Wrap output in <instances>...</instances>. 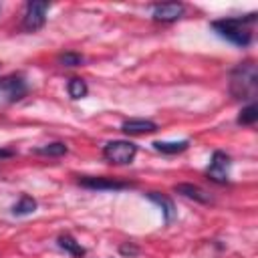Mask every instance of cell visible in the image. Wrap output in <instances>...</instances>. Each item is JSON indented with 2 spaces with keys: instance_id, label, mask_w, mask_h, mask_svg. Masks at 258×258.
<instances>
[{
  "instance_id": "1",
  "label": "cell",
  "mask_w": 258,
  "mask_h": 258,
  "mask_svg": "<svg viewBox=\"0 0 258 258\" xmlns=\"http://www.w3.org/2000/svg\"><path fill=\"white\" fill-rule=\"evenodd\" d=\"M256 12H250L246 16H230V18H218L212 20V30L224 38L226 42L238 46V48H246L252 42V24L256 22Z\"/></svg>"
},
{
  "instance_id": "2",
  "label": "cell",
  "mask_w": 258,
  "mask_h": 258,
  "mask_svg": "<svg viewBox=\"0 0 258 258\" xmlns=\"http://www.w3.org/2000/svg\"><path fill=\"white\" fill-rule=\"evenodd\" d=\"M258 93V69L254 60L236 64L230 73V95L238 101L254 103Z\"/></svg>"
},
{
  "instance_id": "3",
  "label": "cell",
  "mask_w": 258,
  "mask_h": 258,
  "mask_svg": "<svg viewBox=\"0 0 258 258\" xmlns=\"http://www.w3.org/2000/svg\"><path fill=\"white\" fill-rule=\"evenodd\" d=\"M137 145L127 139H113L103 145V157L113 165H127L135 159Z\"/></svg>"
},
{
  "instance_id": "4",
  "label": "cell",
  "mask_w": 258,
  "mask_h": 258,
  "mask_svg": "<svg viewBox=\"0 0 258 258\" xmlns=\"http://www.w3.org/2000/svg\"><path fill=\"white\" fill-rule=\"evenodd\" d=\"M77 183L85 189H97V191H121L137 185L135 181H125V179L107 177V175H81Z\"/></svg>"
},
{
  "instance_id": "5",
  "label": "cell",
  "mask_w": 258,
  "mask_h": 258,
  "mask_svg": "<svg viewBox=\"0 0 258 258\" xmlns=\"http://www.w3.org/2000/svg\"><path fill=\"white\" fill-rule=\"evenodd\" d=\"M50 4L42 2V0H28L26 8H24V16H22V28L26 32H36L46 24V12H48Z\"/></svg>"
},
{
  "instance_id": "6",
  "label": "cell",
  "mask_w": 258,
  "mask_h": 258,
  "mask_svg": "<svg viewBox=\"0 0 258 258\" xmlns=\"http://www.w3.org/2000/svg\"><path fill=\"white\" fill-rule=\"evenodd\" d=\"M0 93L6 97L8 103H18L28 95V83L24 75L20 73H10L0 77Z\"/></svg>"
},
{
  "instance_id": "7",
  "label": "cell",
  "mask_w": 258,
  "mask_h": 258,
  "mask_svg": "<svg viewBox=\"0 0 258 258\" xmlns=\"http://www.w3.org/2000/svg\"><path fill=\"white\" fill-rule=\"evenodd\" d=\"M230 167H232V159L226 151H214L212 153V159H210V165L206 167V175L210 181L214 183H220V185H226L230 181Z\"/></svg>"
},
{
  "instance_id": "8",
  "label": "cell",
  "mask_w": 258,
  "mask_h": 258,
  "mask_svg": "<svg viewBox=\"0 0 258 258\" xmlns=\"http://www.w3.org/2000/svg\"><path fill=\"white\" fill-rule=\"evenodd\" d=\"M183 12H185V4L181 2H163L151 6V16L157 22H175L183 16Z\"/></svg>"
},
{
  "instance_id": "9",
  "label": "cell",
  "mask_w": 258,
  "mask_h": 258,
  "mask_svg": "<svg viewBox=\"0 0 258 258\" xmlns=\"http://www.w3.org/2000/svg\"><path fill=\"white\" fill-rule=\"evenodd\" d=\"M173 191L175 194H179L181 198H187V200H194V202H198V204H210L212 202V196L204 189V187H200V185H196V183H175L173 185Z\"/></svg>"
},
{
  "instance_id": "10",
  "label": "cell",
  "mask_w": 258,
  "mask_h": 258,
  "mask_svg": "<svg viewBox=\"0 0 258 258\" xmlns=\"http://www.w3.org/2000/svg\"><path fill=\"white\" fill-rule=\"evenodd\" d=\"M159 127L155 121L149 119H127L121 123V131L125 135H147V133H155Z\"/></svg>"
},
{
  "instance_id": "11",
  "label": "cell",
  "mask_w": 258,
  "mask_h": 258,
  "mask_svg": "<svg viewBox=\"0 0 258 258\" xmlns=\"http://www.w3.org/2000/svg\"><path fill=\"white\" fill-rule=\"evenodd\" d=\"M145 196H147V200H151L153 204H157L161 208V214H163V222L165 224H171L175 220V214L177 212H175V204H173L171 198H167L165 194H159V191H147Z\"/></svg>"
},
{
  "instance_id": "12",
  "label": "cell",
  "mask_w": 258,
  "mask_h": 258,
  "mask_svg": "<svg viewBox=\"0 0 258 258\" xmlns=\"http://www.w3.org/2000/svg\"><path fill=\"white\" fill-rule=\"evenodd\" d=\"M56 244H58L60 250H64L73 258H85V254H87V250L81 246V242H77L71 234H60L56 238Z\"/></svg>"
},
{
  "instance_id": "13",
  "label": "cell",
  "mask_w": 258,
  "mask_h": 258,
  "mask_svg": "<svg viewBox=\"0 0 258 258\" xmlns=\"http://www.w3.org/2000/svg\"><path fill=\"white\" fill-rule=\"evenodd\" d=\"M151 145H153L155 151H159L163 155H177V153H183L189 147V141L187 139H181V141H153Z\"/></svg>"
},
{
  "instance_id": "14",
  "label": "cell",
  "mask_w": 258,
  "mask_h": 258,
  "mask_svg": "<svg viewBox=\"0 0 258 258\" xmlns=\"http://www.w3.org/2000/svg\"><path fill=\"white\" fill-rule=\"evenodd\" d=\"M36 208H38L36 200H34L32 196H28V194H22V196L18 198V202L12 206V216H16V218H24V216L34 214Z\"/></svg>"
},
{
  "instance_id": "15",
  "label": "cell",
  "mask_w": 258,
  "mask_h": 258,
  "mask_svg": "<svg viewBox=\"0 0 258 258\" xmlns=\"http://www.w3.org/2000/svg\"><path fill=\"white\" fill-rule=\"evenodd\" d=\"M32 153H36V155H46V157H62V155L69 153V147H67V143H62V141H52V143L34 147Z\"/></svg>"
},
{
  "instance_id": "16",
  "label": "cell",
  "mask_w": 258,
  "mask_h": 258,
  "mask_svg": "<svg viewBox=\"0 0 258 258\" xmlns=\"http://www.w3.org/2000/svg\"><path fill=\"white\" fill-rule=\"evenodd\" d=\"M67 93H69V97L71 99H83V97H87V93H89V87H87V83L83 81V79H79V77H73L69 83H67Z\"/></svg>"
},
{
  "instance_id": "17",
  "label": "cell",
  "mask_w": 258,
  "mask_h": 258,
  "mask_svg": "<svg viewBox=\"0 0 258 258\" xmlns=\"http://www.w3.org/2000/svg\"><path fill=\"white\" fill-rule=\"evenodd\" d=\"M258 121V107L256 103H248L246 107H242V111L238 113L236 123L238 125H254Z\"/></svg>"
},
{
  "instance_id": "18",
  "label": "cell",
  "mask_w": 258,
  "mask_h": 258,
  "mask_svg": "<svg viewBox=\"0 0 258 258\" xmlns=\"http://www.w3.org/2000/svg\"><path fill=\"white\" fill-rule=\"evenodd\" d=\"M56 62L60 64V67H81L83 62H85V56L83 54H79V52H73V50H67V52H60L58 56H56Z\"/></svg>"
},
{
  "instance_id": "19",
  "label": "cell",
  "mask_w": 258,
  "mask_h": 258,
  "mask_svg": "<svg viewBox=\"0 0 258 258\" xmlns=\"http://www.w3.org/2000/svg\"><path fill=\"white\" fill-rule=\"evenodd\" d=\"M119 254L125 256V258H135V256L139 254V246H137L135 242H123V244L119 246Z\"/></svg>"
},
{
  "instance_id": "20",
  "label": "cell",
  "mask_w": 258,
  "mask_h": 258,
  "mask_svg": "<svg viewBox=\"0 0 258 258\" xmlns=\"http://www.w3.org/2000/svg\"><path fill=\"white\" fill-rule=\"evenodd\" d=\"M16 151L14 149H8V147H2L0 149V159H8V157H14Z\"/></svg>"
}]
</instances>
